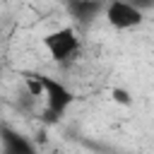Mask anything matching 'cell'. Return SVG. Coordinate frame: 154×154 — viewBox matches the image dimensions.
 <instances>
[{"mask_svg":"<svg viewBox=\"0 0 154 154\" xmlns=\"http://www.w3.org/2000/svg\"><path fill=\"white\" fill-rule=\"evenodd\" d=\"M43 48L55 63H67L77 51H79V36L75 26H60L53 29L43 36Z\"/></svg>","mask_w":154,"mask_h":154,"instance_id":"1","label":"cell"},{"mask_svg":"<svg viewBox=\"0 0 154 154\" xmlns=\"http://www.w3.org/2000/svg\"><path fill=\"white\" fill-rule=\"evenodd\" d=\"M106 19L113 29H120V31H128V29H135L142 24L144 14L137 5L132 2H123V0H113L106 5Z\"/></svg>","mask_w":154,"mask_h":154,"instance_id":"2","label":"cell"},{"mask_svg":"<svg viewBox=\"0 0 154 154\" xmlns=\"http://www.w3.org/2000/svg\"><path fill=\"white\" fill-rule=\"evenodd\" d=\"M41 79V87H43V99H46V106H48V113L53 116H63L67 111V106L75 101V94L58 79L48 77V75H38Z\"/></svg>","mask_w":154,"mask_h":154,"instance_id":"3","label":"cell"},{"mask_svg":"<svg viewBox=\"0 0 154 154\" xmlns=\"http://www.w3.org/2000/svg\"><path fill=\"white\" fill-rule=\"evenodd\" d=\"M0 140H2V149L5 154H36V147L17 130L2 125L0 128Z\"/></svg>","mask_w":154,"mask_h":154,"instance_id":"4","label":"cell"},{"mask_svg":"<svg viewBox=\"0 0 154 154\" xmlns=\"http://www.w3.org/2000/svg\"><path fill=\"white\" fill-rule=\"evenodd\" d=\"M70 12H72L77 19L89 22L94 14L101 12V2H84V0H79V2H70Z\"/></svg>","mask_w":154,"mask_h":154,"instance_id":"5","label":"cell"},{"mask_svg":"<svg viewBox=\"0 0 154 154\" xmlns=\"http://www.w3.org/2000/svg\"><path fill=\"white\" fill-rule=\"evenodd\" d=\"M24 84H26V91H29V96H43V87H41V79H38V75H26L24 77Z\"/></svg>","mask_w":154,"mask_h":154,"instance_id":"6","label":"cell"},{"mask_svg":"<svg viewBox=\"0 0 154 154\" xmlns=\"http://www.w3.org/2000/svg\"><path fill=\"white\" fill-rule=\"evenodd\" d=\"M111 99H113L116 103H120V106H130V103H132L130 91L123 89V87H113V89H111Z\"/></svg>","mask_w":154,"mask_h":154,"instance_id":"7","label":"cell"}]
</instances>
